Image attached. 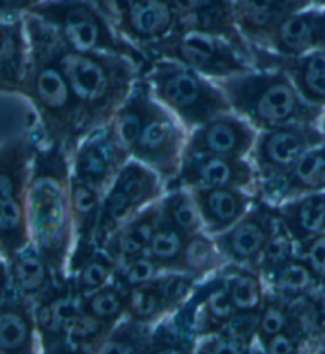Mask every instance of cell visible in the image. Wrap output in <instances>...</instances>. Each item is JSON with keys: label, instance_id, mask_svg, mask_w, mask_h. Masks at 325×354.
Listing matches in <instances>:
<instances>
[{"label": "cell", "instance_id": "6da1fadb", "mask_svg": "<svg viewBox=\"0 0 325 354\" xmlns=\"http://www.w3.org/2000/svg\"><path fill=\"white\" fill-rule=\"evenodd\" d=\"M24 26L29 39V64L21 95L34 106L46 143L63 148L68 156L90 131L77 95L52 53V30L28 13Z\"/></svg>", "mask_w": 325, "mask_h": 354}, {"label": "cell", "instance_id": "7a4b0ae2", "mask_svg": "<svg viewBox=\"0 0 325 354\" xmlns=\"http://www.w3.org/2000/svg\"><path fill=\"white\" fill-rule=\"evenodd\" d=\"M70 156L43 138L37 148L28 186V218L32 241L50 262L57 281L67 280L73 248Z\"/></svg>", "mask_w": 325, "mask_h": 354}, {"label": "cell", "instance_id": "3957f363", "mask_svg": "<svg viewBox=\"0 0 325 354\" xmlns=\"http://www.w3.org/2000/svg\"><path fill=\"white\" fill-rule=\"evenodd\" d=\"M52 53L81 105L89 129L115 116L143 73V68L126 56L67 50L55 30Z\"/></svg>", "mask_w": 325, "mask_h": 354}, {"label": "cell", "instance_id": "277c9868", "mask_svg": "<svg viewBox=\"0 0 325 354\" xmlns=\"http://www.w3.org/2000/svg\"><path fill=\"white\" fill-rule=\"evenodd\" d=\"M216 83L233 113L246 120L257 132L297 122L319 124L322 120V106L303 99L294 82L279 68L254 67Z\"/></svg>", "mask_w": 325, "mask_h": 354}, {"label": "cell", "instance_id": "5b68a950", "mask_svg": "<svg viewBox=\"0 0 325 354\" xmlns=\"http://www.w3.org/2000/svg\"><path fill=\"white\" fill-rule=\"evenodd\" d=\"M141 77L154 99L188 131H194L213 118L232 111L215 80L206 78L183 64L168 59H152Z\"/></svg>", "mask_w": 325, "mask_h": 354}, {"label": "cell", "instance_id": "8992f818", "mask_svg": "<svg viewBox=\"0 0 325 354\" xmlns=\"http://www.w3.org/2000/svg\"><path fill=\"white\" fill-rule=\"evenodd\" d=\"M29 13L50 26L67 50L121 55L143 71L149 64V59L115 29L90 0H43Z\"/></svg>", "mask_w": 325, "mask_h": 354}, {"label": "cell", "instance_id": "52a82bcc", "mask_svg": "<svg viewBox=\"0 0 325 354\" xmlns=\"http://www.w3.org/2000/svg\"><path fill=\"white\" fill-rule=\"evenodd\" d=\"M149 61L168 59L193 68L206 78L224 80L253 71L254 66L230 43L204 32L177 29L145 53Z\"/></svg>", "mask_w": 325, "mask_h": 354}, {"label": "cell", "instance_id": "ba28073f", "mask_svg": "<svg viewBox=\"0 0 325 354\" xmlns=\"http://www.w3.org/2000/svg\"><path fill=\"white\" fill-rule=\"evenodd\" d=\"M164 192H167V186L161 176L137 159H130L104 194L95 239L99 248H104L111 235L135 214L161 201Z\"/></svg>", "mask_w": 325, "mask_h": 354}, {"label": "cell", "instance_id": "9c48e42d", "mask_svg": "<svg viewBox=\"0 0 325 354\" xmlns=\"http://www.w3.org/2000/svg\"><path fill=\"white\" fill-rule=\"evenodd\" d=\"M324 142L325 132L321 126L306 122L257 132L249 159L257 174L259 186L281 178L303 154Z\"/></svg>", "mask_w": 325, "mask_h": 354}, {"label": "cell", "instance_id": "30bf717a", "mask_svg": "<svg viewBox=\"0 0 325 354\" xmlns=\"http://www.w3.org/2000/svg\"><path fill=\"white\" fill-rule=\"evenodd\" d=\"M184 129L177 118L156 100L132 148V159L156 171L167 187L177 178L183 160L188 140Z\"/></svg>", "mask_w": 325, "mask_h": 354}, {"label": "cell", "instance_id": "8fae6325", "mask_svg": "<svg viewBox=\"0 0 325 354\" xmlns=\"http://www.w3.org/2000/svg\"><path fill=\"white\" fill-rule=\"evenodd\" d=\"M130 159L110 120L90 129L79 140L70 156L72 176L105 194Z\"/></svg>", "mask_w": 325, "mask_h": 354}, {"label": "cell", "instance_id": "7c38bea8", "mask_svg": "<svg viewBox=\"0 0 325 354\" xmlns=\"http://www.w3.org/2000/svg\"><path fill=\"white\" fill-rule=\"evenodd\" d=\"M276 224L271 203L257 197L254 205L232 227L213 235L217 250L228 264L255 267Z\"/></svg>", "mask_w": 325, "mask_h": 354}, {"label": "cell", "instance_id": "4fadbf2b", "mask_svg": "<svg viewBox=\"0 0 325 354\" xmlns=\"http://www.w3.org/2000/svg\"><path fill=\"white\" fill-rule=\"evenodd\" d=\"M259 178L255 169L248 158H224L194 154L183 156L181 167L167 189L172 187H242L255 192Z\"/></svg>", "mask_w": 325, "mask_h": 354}, {"label": "cell", "instance_id": "5bb4252c", "mask_svg": "<svg viewBox=\"0 0 325 354\" xmlns=\"http://www.w3.org/2000/svg\"><path fill=\"white\" fill-rule=\"evenodd\" d=\"M257 131L237 113H224L190 131L183 156L208 154L224 158H249Z\"/></svg>", "mask_w": 325, "mask_h": 354}, {"label": "cell", "instance_id": "9a60e30c", "mask_svg": "<svg viewBox=\"0 0 325 354\" xmlns=\"http://www.w3.org/2000/svg\"><path fill=\"white\" fill-rule=\"evenodd\" d=\"M178 26L179 16L173 0H130L116 30L145 55L149 48L172 35Z\"/></svg>", "mask_w": 325, "mask_h": 354}, {"label": "cell", "instance_id": "2e32d148", "mask_svg": "<svg viewBox=\"0 0 325 354\" xmlns=\"http://www.w3.org/2000/svg\"><path fill=\"white\" fill-rule=\"evenodd\" d=\"M178 10V29L219 37L253 62L249 43L238 29L232 0H173ZM254 66V64H253Z\"/></svg>", "mask_w": 325, "mask_h": 354}, {"label": "cell", "instance_id": "e0dca14e", "mask_svg": "<svg viewBox=\"0 0 325 354\" xmlns=\"http://www.w3.org/2000/svg\"><path fill=\"white\" fill-rule=\"evenodd\" d=\"M83 312V299L75 291L68 277L62 283H57L35 304L37 334L41 350L62 353L68 327Z\"/></svg>", "mask_w": 325, "mask_h": 354}, {"label": "cell", "instance_id": "ac0fdd59", "mask_svg": "<svg viewBox=\"0 0 325 354\" xmlns=\"http://www.w3.org/2000/svg\"><path fill=\"white\" fill-rule=\"evenodd\" d=\"M322 46H325V7L311 3L287 16L266 45L257 50L279 57H297Z\"/></svg>", "mask_w": 325, "mask_h": 354}, {"label": "cell", "instance_id": "d6986e66", "mask_svg": "<svg viewBox=\"0 0 325 354\" xmlns=\"http://www.w3.org/2000/svg\"><path fill=\"white\" fill-rule=\"evenodd\" d=\"M251 50L255 68H279L294 82L303 99L325 109V46L297 57H279L257 48Z\"/></svg>", "mask_w": 325, "mask_h": 354}, {"label": "cell", "instance_id": "ffe728a7", "mask_svg": "<svg viewBox=\"0 0 325 354\" xmlns=\"http://www.w3.org/2000/svg\"><path fill=\"white\" fill-rule=\"evenodd\" d=\"M325 191V142L311 148L281 178L260 185L255 196L278 205L290 198Z\"/></svg>", "mask_w": 325, "mask_h": 354}, {"label": "cell", "instance_id": "44dd1931", "mask_svg": "<svg viewBox=\"0 0 325 354\" xmlns=\"http://www.w3.org/2000/svg\"><path fill=\"white\" fill-rule=\"evenodd\" d=\"M238 29L251 48H264L287 16L313 0H232Z\"/></svg>", "mask_w": 325, "mask_h": 354}, {"label": "cell", "instance_id": "7402d4cb", "mask_svg": "<svg viewBox=\"0 0 325 354\" xmlns=\"http://www.w3.org/2000/svg\"><path fill=\"white\" fill-rule=\"evenodd\" d=\"M189 191L199 207L204 230L210 235L232 227L257 201L255 192L242 187H195Z\"/></svg>", "mask_w": 325, "mask_h": 354}, {"label": "cell", "instance_id": "603a6c76", "mask_svg": "<svg viewBox=\"0 0 325 354\" xmlns=\"http://www.w3.org/2000/svg\"><path fill=\"white\" fill-rule=\"evenodd\" d=\"M35 305L12 291L0 300V354L37 351Z\"/></svg>", "mask_w": 325, "mask_h": 354}, {"label": "cell", "instance_id": "cb8c5ba5", "mask_svg": "<svg viewBox=\"0 0 325 354\" xmlns=\"http://www.w3.org/2000/svg\"><path fill=\"white\" fill-rule=\"evenodd\" d=\"M7 266L12 291L34 305L59 283L50 262L34 241L7 261Z\"/></svg>", "mask_w": 325, "mask_h": 354}, {"label": "cell", "instance_id": "d4e9b609", "mask_svg": "<svg viewBox=\"0 0 325 354\" xmlns=\"http://www.w3.org/2000/svg\"><path fill=\"white\" fill-rule=\"evenodd\" d=\"M40 142L18 136L0 147V203L28 198L32 164Z\"/></svg>", "mask_w": 325, "mask_h": 354}, {"label": "cell", "instance_id": "484cf974", "mask_svg": "<svg viewBox=\"0 0 325 354\" xmlns=\"http://www.w3.org/2000/svg\"><path fill=\"white\" fill-rule=\"evenodd\" d=\"M188 302L193 308L199 340L208 335L219 334L224 324L235 313L221 272H216L215 275L197 284Z\"/></svg>", "mask_w": 325, "mask_h": 354}, {"label": "cell", "instance_id": "4316f807", "mask_svg": "<svg viewBox=\"0 0 325 354\" xmlns=\"http://www.w3.org/2000/svg\"><path fill=\"white\" fill-rule=\"evenodd\" d=\"M29 64L24 18H0V94H21Z\"/></svg>", "mask_w": 325, "mask_h": 354}, {"label": "cell", "instance_id": "83f0119b", "mask_svg": "<svg viewBox=\"0 0 325 354\" xmlns=\"http://www.w3.org/2000/svg\"><path fill=\"white\" fill-rule=\"evenodd\" d=\"M273 208L297 245L325 232V191L290 198Z\"/></svg>", "mask_w": 325, "mask_h": 354}, {"label": "cell", "instance_id": "f1b7e54d", "mask_svg": "<svg viewBox=\"0 0 325 354\" xmlns=\"http://www.w3.org/2000/svg\"><path fill=\"white\" fill-rule=\"evenodd\" d=\"M162 218V198L148 205L121 226L106 241L104 250L115 257L116 262L127 257L148 253L149 243Z\"/></svg>", "mask_w": 325, "mask_h": 354}, {"label": "cell", "instance_id": "f546056e", "mask_svg": "<svg viewBox=\"0 0 325 354\" xmlns=\"http://www.w3.org/2000/svg\"><path fill=\"white\" fill-rule=\"evenodd\" d=\"M154 102H156V99L151 94V89H149L145 78L141 77L135 84V88L132 89L129 97L124 100V104L111 118V124H113L116 136H118L122 147L129 153H132L133 145L140 137L143 126H145L148 116L151 113Z\"/></svg>", "mask_w": 325, "mask_h": 354}, {"label": "cell", "instance_id": "4dcf8cb0", "mask_svg": "<svg viewBox=\"0 0 325 354\" xmlns=\"http://www.w3.org/2000/svg\"><path fill=\"white\" fill-rule=\"evenodd\" d=\"M264 281L266 291L276 294L290 304L311 296L322 284V281L306 266V262L297 254L290 261H287L284 266H281L279 269L265 277Z\"/></svg>", "mask_w": 325, "mask_h": 354}, {"label": "cell", "instance_id": "1f68e13d", "mask_svg": "<svg viewBox=\"0 0 325 354\" xmlns=\"http://www.w3.org/2000/svg\"><path fill=\"white\" fill-rule=\"evenodd\" d=\"M219 272L235 312L259 313L266 294L265 281L260 273L253 267L228 262Z\"/></svg>", "mask_w": 325, "mask_h": 354}, {"label": "cell", "instance_id": "d6a6232c", "mask_svg": "<svg viewBox=\"0 0 325 354\" xmlns=\"http://www.w3.org/2000/svg\"><path fill=\"white\" fill-rule=\"evenodd\" d=\"M227 261L224 259L221 251L217 250L213 235L205 230L189 235L186 240L183 254L175 272L188 273L197 281H204L205 278L219 272Z\"/></svg>", "mask_w": 325, "mask_h": 354}, {"label": "cell", "instance_id": "836d02e7", "mask_svg": "<svg viewBox=\"0 0 325 354\" xmlns=\"http://www.w3.org/2000/svg\"><path fill=\"white\" fill-rule=\"evenodd\" d=\"M83 310L106 329L113 330L116 324L127 318V291L118 283L111 281L84 297Z\"/></svg>", "mask_w": 325, "mask_h": 354}, {"label": "cell", "instance_id": "e575fe53", "mask_svg": "<svg viewBox=\"0 0 325 354\" xmlns=\"http://www.w3.org/2000/svg\"><path fill=\"white\" fill-rule=\"evenodd\" d=\"M154 326L124 318L106 337L100 354H151Z\"/></svg>", "mask_w": 325, "mask_h": 354}, {"label": "cell", "instance_id": "d590c367", "mask_svg": "<svg viewBox=\"0 0 325 354\" xmlns=\"http://www.w3.org/2000/svg\"><path fill=\"white\" fill-rule=\"evenodd\" d=\"M116 266L118 262L115 257L104 248H99L77 272L68 275V280L78 296L84 299L113 281Z\"/></svg>", "mask_w": 325, "mask_h": 354}, {"label": "cell", "instance_id": "8d00e7d4", "mask_svg": "<svg viewBox=\"0 0 325 354\" xmlns=\"http://www.w3.org/2000/svg\"><path fill=\"white\" fill-rule=\"evenodd\" d=\"M162 213L175 227H178L188 237L204 230L199 207L194 201L193 192L186 187L167 189V194L162 197Z\"/></svg>", "mask_w": 325, "mask_h": 354}, {"label": "cell", "instance_id": "74e56055", "mask_svg": "<svg viewBox=\"0 0 325 354\" xmlns=\"http://www.w3.org/2000/svg\"><path fill=\"white\" fill-rule=\"evenodd\" d=\"M172 315V310L152 281L127 291V318L143 324H157Z\"/></svg>", "mask_w": 325, "mask_h": 354}, {"label": "cell", "instance_id": "f35d334b", "mask_svg": "<svg viewBox=\"0 0 325 354\" xmlns=\"http://www.w3.org/2000/svg\"><path fill=\"white\" fill-rule=\"evenodd\" d=\"M186 240H188V235L175 227L162 213L161 223L152 235L148 253L162 267L164 272H175L183 254Z\"/></svg>", "mask_w": 325, "mask_h": 354}, {"label": "cell", "instance_id": "ab89813d", "mask_svg": "<svg viewBox=\"0 0 325 354\" xmlns=\"http://www.w3.org/2000/svg\"><path fill=\"white\" fill-rule=\"evenodd\" d=\"M294 319V305L276 294L266 291L262 307L259 310L257 321V343L262 351V345L271 337L279 334Z\"/></svg>", "mask_w": 325, "mask_h": 354}, {"label": "cell", "instance_id": "60d3db41", "mask_svg": "<svg viewBox=\"0 0 325 354\" xmlns=\"http://www.w3.org/2000/svg\"><path fill=\"white\" fill-rule=\"evenodd\" d=\"M295 240L292 239L289 230L284 227V224L276 216L275 227L271 230L262 254H260L254 269L260 273L262 278L268 277L271 272H275L281 266H284L287 261H290L295 256Z\"/></svg>", "mask_w": 325, "mask_h": 354}, {"label": "cell", "instance_id": "b9f144b4", "mask_svg": "<svg viewBox=\"0 0 325 354\" xmlns=\"http://www.w3.org/2000/svg\"><path fill=\"white\" fill-rule=\"evenodd\" d=\"M162 272V267L152 259L151 254L141 253L119 261L118 266H116L113 281L118 283L126 291H129L132 288L151 283Z\"/></svg>", "mask_w": 325, "mask_h": 354}, {"label": "cell", "instance_id": "7bdbcfd3", "mask_svg": "<svg viewBox=\"0 0 325 354\" xmlns=\"http://www.w3.org/2000/svg\"><path fill=\"white\" fill-rule=\"evenodd\" d=\"M152 284L173 313L188 302L199 281L183 272H162L154 278Z\"/></svg>", "mask_w": 325, "mask_h": 354}, {"label": "cell", "instance_id": "ee69618b", "mask_svg": "<svg viewBox=\"0 0 325 354\" xmlns=\"http://www.w3.org/2000/svg\"><path fill=\"white\" fill-rule=\"evenodd\" d=\"M308 345H310V340H308L306 332L294 316L290 326L264 343L262 351L270 354H298L308 351Z\"/></svg>", "mask_w": 325, "mask_h": 354}, {"label": "cell", "instance_id": "f6af8a7d", "mask_svg": "<svg viewBox=\"0 0 325 354\" xmlns=\"http://www.w3.org/2000/svg\"><path fill=\"white\" fill-rule=\"evenodd\" d=\"M257 321H259V313L235 312L230 316V319L224 324L219 334L226 335L227 339L237 342L239 345L251 348L253 351H255L254 346H259Z\"/></svg>", "mask_w": 325, "mask_h": 354}, {"label": "cell", "instance_id": "bcb514c9", "mask_svg": "<svg viewBox=\"0 0 325 354\" xmlns=\"http://www.w3.org/2000/svg\"><path fill=\"white\" fill-rule=\"evenodd\" d=\"M295 254L306 262L319 280H325V232L297 245Z\"/></svg>", "mask_w": 325, "mask_h": 354}, {"label": "cell", "instance_id": "7dc6e473", "mask_svg": "<svg viewBox=\"0 0 325 354\" xmlns=\"http://www.w3.org/2000/svg\"><path fill=\"white\" fill-rule=\"evenodd\" d=\"M195 353L201 354H248L254 353L251 348L227 339L222 334H213L197 342Z\"/></svg>", "mask_w": 325, "mask_h": 354}, {"label": "cell", "instance_id": "c3c4849f", "mask_svg": "<svg viewBox=\"0 0 325 354\" xmlns=\"http://www.w3.org/2000/svg\"><path fill=\"white\" fill-rule=\"evenodd\" d=\"M43 0H0V18L18 19L24 18L32 8Z\"/></svg>", "mask_w": 325, "mask_h": 354}, {"label": "cell", "instance_id": "681fc988", "mask_svg": "<svg viewBox=\"0 0 325 354\" xmlns=\"http://www.w3.org/2000/svg\"><path fill=\"white\" fill-rule=\"evenodd\" d=\"M90 2L100 10V13H102L116 29V26L119 24V21L122 19V16H124L127 7H129L130 0H90Z\"/></svg>", "mask_w": 325, "mask_h": 354}, {"label": "cell", "instance_id": "f907efd6", "mask_svg": "<svg viewBox=\"0 0 325 354\" xmlns=\"http://www.w3.org/2000/svg\"><path fill=\"white\" fill-rule=\"evenodd\" d=\"M12 292V284H10V273L7 261L0 256V300L7 297Z\"/></svg>", "mask_w": 325, "mask_h": 354}, {"label": "cell", "instance_id": "816d5d0a", "mask_svg": "<svg viewBox=\"0 0 325 354\" xmlns=\"http://www.w3.org/2000/svg\"><path fill=\"white\" fill-rule=\"evenodd\" d=\"M319 126H321V129L325 132V109H324V115H322L321 122H319Z\"/></svg>", "mask_w": 325, "mask_h": 354}, {"label": "cell", "instance_id": "f5cc1de1", "mask_svg": "<svg viewBox=\"0 0 325 354\" xmlns=\"http://www.w3.org/2000/svg\"><path fill=\"white\" fill-rule=\"evenodd\" d=\"M313 3H316V5H322V7H325V0H313Z\"/></svg>", "mask_w": 325, "mask_h": 354}, {"label": "cell", "instance_id": "db71d44e", "mask_svg": "<svg viewBox=\"0 0 325 354\" xmlns=\"http://www.w3.org/2000/svg\"><path fill=\"white\" fill-rule=\"evenodd\" d=\"M324 284H325V280H324Z\"/></svg>", "mask_w": 325, "mask_h": 354}]
</instances>
